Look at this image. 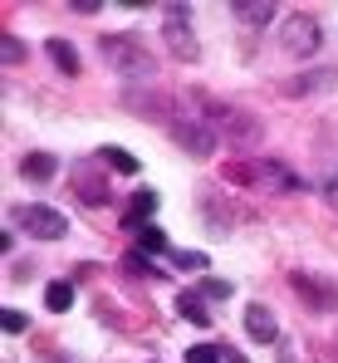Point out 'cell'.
Listing matches in <instances>:
<instances>
[{"instance_id":"1","label":"cell","mask_w":338,"mask_h":363,"mask_svg":"<svg viewBox=\"0 0 338 363\" xmlns=\"http://www.w3.org/2000/svg\"><path fill=\"white\" fill-rule=\"evenodd\" d=\"M98 50H103L108 69H118L128 84H152L157 79V60H152V50L137 35H103Z\"/></svg>"},{"instance_id":"2","label":"cell","mask_w":338,"mask_h":363,"mask_svg":"<svg viewBox=\"0 0 338 363\" xmlns=\"http://www.w3.org/2000/svg\"><path fill=\"white\" fill-rule=\"evenodd\" d=\"M201 108L211 113V118H206V123H211V133H225L230 143H245V147H250V143L260 138V123L250 118L245 108H235V104H221V99H201Z\"/></svg>"},{"instance_id":"3","label":"cell","mask_w":338,"mask_h":363,"mask_svg":"<svg viewBox=\"0 0 338 363\" xmlns=\"http://www.w3.org/2000/svg\"><path fill=\"white\" fill-rule=\"evenodd\" d=\"M15 221H20L30 236H40V241H59V236H69V221H64V211L45 206V201H30V206H20V211H15Z\"/></svg>"},{"instance_id":"4","label":"cell","mask_w":338,"mask_h":363,"mask_svg":"<svg viewBox=\"0 0 338 363\" xmlns=\"http://www.w3.org/2000/svg\"><path fill=\"white\" fill-rule=\"evenodd\" d=\"M162 35H167L176 60H196V55H201V50H196V35H191V15H186L181 5H167V10H162Z\"/></svg>"},{"instance_id":"5","label":"cell","mask_w":338,"mask_h":363,"mask_svg":"<svg viewBox=\"0 0 338 363\" xmlns=\"http://www.w3.org/2000/svg\"><path fill=\"white\" fill-rule=\"evenodd\" d=\"M167 133H171V143L186 147L191 157H211V147H216V133L206 128V118H176V123H167Z\"/></svg>"},{"instance_id":"6","label":"cell","mask_w":338,"mask_h":363,"mask_svg":"<svg viewBox=\"0 0 338 363\" xmlns=\"http://www.w3.org/2000/svg\"><path fill=\"white\" fill-rule=\"evenodd\" d=\"M319 20L314 15H289L284 20V55H294V60H304V55H314L319 50Z\"/></svg>"},{"instance_id":"7","label":"cell","mask_w":338,"mask_h":363,"mask_svg":"<svg viewBox=\"0 0 338 363\" xmlns=\"http://www.w3.org/2000/svg\"><path fill=\"white\" fill-rule=\"evenodd\" d=\"M289 285H294V295H299V300H309V304H314V309H319V314H329V309H334V304H338L334 285H324L319 275H304V270H299V275H294Z\"/></svg>"},{"instance_id":"8","label":"cell","mask_w":338,"mask_h":363,"mask_svg":"<svg viewBox=\"0 0 338 363\" xmlns=\"http://www.w3.org/2000/svg\"><path fill=\"white\" fill-rule=\"evenodd\" d=\"M245 329H250L255 344H270V339L280 334V329H275V314H270L265 304H250V309H245Z\"/></svg>"},{"instance_id":"9","label":"cell","mask_w":338,"mask_h":363,"mask_svg":"<svg viewBox=\"0 0 338 363\" xmlns=\"http://www.w3.org/2000/svg\"><path fill=\"white\" fill-rule=\"evenodd\" d=\"M50 60H55L59 74H79L84 64H79V50L69 45V40H50Z\"/></svg>"},{"instance_id":"10","label":"cell","mask_w":338,"mask_h":363,"mask_svg":"<svg viewBox=\"0 0 338 363\" xmlns=\"http://www.w3.org/2000/svg\"><path fill=\"white\" fill-rule=\"evenodd\" d=\"M235 15L250 25H265V20H275V5L270 0H235Z\"/></svg>"},{"instance_id":"11","label":"cell","mask_w":338,"mask_h":363,"mask_svg":"<svg viewBox=\"0 0 338 363\" xmlns=\"http://www.w3.org/2000/svg\"><path fill=\"white\" fill-rule=\"evenodd\" d=\"M25 177L50 182L55 177V157H50V152H30V157H25Z\"/></svg>"},{"instance_id":"12","label":"cell","mask_w":338,"mask_h":363,"mask_svg":"<svg viewBox=\"0 0 338 363\" xmlns=\"http://www.w3.org/2000/svg\"><path fill=\"white\" fill-rule=\"evenodd\" d=\"M176 309H181V319H191V324H201V329L211 324V314H206V304L196 300V295H181V300H176Z\"/></svg>"},{"instance_id":"13","label":"cell","mask_w":338,"mask_h":363,"mask_svg":"<svg viewBox=\"0 0 338 363\" xmlns=\"http://www.w3.org/2000/svg\"><path fill=\"white\" fill-rule=\"evenodd\" d=\"M103 162H108L113 172H137V157H133V152H123V147H108V152H103Z\"/></svg>"},{"instance_id":"14","label":"cell","mask_w":338,"mask_h":363,"mask_svg":"<svg viewBox=\"0 0 338 363\" xmlns=\"http://www.w3.org/2000/svg\"><path fill=\"white\" fill-rule=\"evenodd\" d=\"M152 211H157V191H137V201H133L128 221H142V216H152Z\"/></svg>"},{"instance_id":"15","label":"cell","mask_w":338,"mask_h":363,"mask_svg":"<svg viewBox=\"0 0 338 363\" xmlns=\"http://www.w3.org/2000/svg\"><path fill=\"white\" fill-rule=\"evenodd\" d=\"M45 304H50V309H69V304H74V290L59 280V285H50V290H45Z\"/></svg>"},{"instance_id":"16","label":"cell","mask_w":338,"mask_h":363,"mask_svg":"<svg viewBox=\"0 0 338 363\" xmlns=\"http://www.w3.org/2000/svg\"><path fill=\"white\" fill-rule=\"evenodd\" d=\"M137 245H142V250H167V236H162L157 226H137Z\"/></svg>"},{"instance_id":"17","label":"cell","mask_w":338,"mask_h":363,"mask_svg":"<svg viewBox=\"0 0 338 363\" xmlns=\"http://www.w3.org/2000/svg\"><path fill=\"white\" fill-rule=\"evenodd\" d=\"M186 363H221V349L216 344H191L186 349Z\"/></svg>"},{"instance_id":"18","label":"cell","mask_w":338,"mask_h":363,"mask_svg":"<svg viewBox=\"0 0 338 363\" xmlns=\"http://www.w3.org/2000/svg\"><path fill=\"white\" fill-rule=\"evenodd\" d=\"M0 324H5V334H20L30 319H25V309H5V319H0Z\"/></svg>"},{"instance_id":"19","label":"cell","mask_w":338,"mask_h":363,"mask_svg":"<svg viewBox=\"0 0 338 363\" xmlns=\"http://www.w3.org/2000/svg\"><path fill=\"white\" fill-rule=\"evenodd\" d=\"M0 50H5V64H20V60H25V45H20L15 35H5V45H0Z\"/></svg>"},{"instance_id":"20","label":"cell","mask_w":338,"mask_h":363,"mask_svg":"<svg viewBox=\"0 0 338 363\" xmlns=\"http://www.w3.org/2000/svg\"><path fill=\"white\" fill-rule=\"evenodd\" d=\"M171 260H176V265H191V270H201V265H206V260H201V255H196V250H176V255H171Z\"/></svg>"},{"instance_id":"21","label":"cell","mask_w":338,"mask_h":363,"mask_svg":"<svg viewBox=\"0 0 338 363\" xmlns=\"http://www.w3.org/2000/svg\"><path fill=\"white\" fill-rule=\"evenodd\" d=\"M201 290H206V295H211V300H225V295H230V285H225V280H206V285H201Z\"/></svg>"}]
</instances>
